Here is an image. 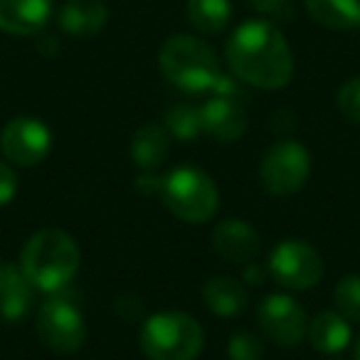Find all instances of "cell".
I'll return each instance as SVG.
<instances>
[{
	"label": "cell",
	"mask_w": 360,
	"mask_h": 360,
	"mask_svg": "<svg viewBox=\"0 0 360 360\" xmlns=\"http://www.w3.org/2000/svg\"><path fill=\"white\" fill-rule=\"evenodd\" d=\"M225 57L237 79L259 89H281L294 75L289 42L269 20L242 22L227 40Z\"/></svg>",
	"instance_id": "obj_1"
},
{
	"label": "cell",
	"mask_w": 360,
	"mask_h": 360,
	"mask_svg": "<svg viewBox=\"0 0 360 360\" xmlns=\"http://www.w3.org/2000/svg\"><path fill=\"white\" fill-rule=\"evenodd\" d=\"M79 247L65 230L47 227L25 242L20 255V269L32 284L45 294L65 289L79 271Z\"/></svg>",
	"instance_id": "obj_2"
},
{
	"label": "cell",
	"mask_w": 360,
	"mask_h": 360,
	"mask_svg": "<svg viewBox=\"0 0 360 360\" xmlns=\"http://www.w3.org/2000/svg\"><path fill=\"white\" fill-rule=\"evenodd\" d=\"M158 67L170 84L188 94L212 91L222 77L215 50L193 35L168 37L158 52Z\"/></svg>",
	"instance_id": "obj_3"
},
{
	"label": "cell",
	"mask_w": 360,
	"mask_h": 360,
	"mask_svg": "<svg viewBox=\"0 0 360 360\" xmlns=\"http://www.w3.org/2000/svg\"><path fill=\"white\" fill-rule=\"evenodd\" d=\"M202 328L191 314L160 311L143 323L139 335L148 360H195L202 350Z\"/></svg>",
	"instance_id": "obj_4"
},
{
	"label": "cell",
	"mask_w": 360,
	"mask_h": 360,
	"mask_svg": "<svg viewBox=\"0 0 360 360\" xmlns=\"http://www.w3.org/2000/svg\"><path fill=\"white\" fill-rule=\"evenodd\" d=\"M158 195L178 220L191 225L207 222L220 205V193L212 178L191 165L175 168L165 178H160Z\"/></svg>",
	"instance_id": "obj_5"
},
{
	"label": "cell",
	"mask_w": 360,
	"mask_h": 360,
	"mask_svg": "<svg viewBox=\"0 0 360 360\" xmlns=\"http://www.w3.org/2000/svg\"><path fill=\"white\" fill-rule=\"evenodd\" d=\"M311 155L299 141H279L264 153L259 165L262 186L271 195H294L306 186Z\"/></svg>",
	"instance_id": "obj_6"
},
{
	"label": "cell",
	"mask_w": 360,
	"mask_h": 360,
	"mask_svg": "<svg viewBox=\"0 0 360 360\" xmlns=\"http://www.w3.org/2000/svg\"><path fill=\"white\" fill-rule=\"evenodd\" d=\"M269 271L284 289L306 291L323 276V262L309 242L284 240L271 250Z\"/></svg>",
	"instance_id": "obj_7"
},
{
	"label": "cell",
	"mask_w": 360,
	"mask_h": 360,
	"mask_svg": "<svg viewBox=\"0 0 360 360\" xmlns=\"http://www.w3.org/2000/svg\"><path fill=\"white\" fill-rule=\"evenodd\" d=\"M37 333L50 350L70 355L79 350L86 338L84 316L72 301L47 299L37 311Z\"/></svg>",
	"instance_id": "obj_8"
},
{
	"label": "cell",
	"mask_w": 360,
	"mask_h": 360,
	"mask_svg": "<svg viewBox=\"0 0 360 360\" xmlns=\"http://www.w3.org/2000/svg\"><path fill=\"white\" fill-rule=\"evenodd\" d=\"M0 148L13 165L32 168L47 158L52 148V134L45 121L35 116H18L3 129Z\"/></svg>",
	"instance_id": "obj_9"
},
{
	"label": "cell",
	"mask_w": 360,
	"mask_h": 360,
	"mask_svg": "<svg viewBox=\"0 0 360 360\" xmlns=\"http://www.w3.org/2000/svg\"><path fill=\"white\" fill-rule=\"evenodd\" d=\"M259 326L276 345L294 348L309 333V321L299 304L286 294H271L259 306Z\"/></svg>",
	"instance_id": "obj_10"
},
{
	"label": "cell",
	"mask_w": 360,
	"mask_h": 360,
	"mask_svg": "<svg viewBox=\"0 0 360 360\" xmlns=\"http://www.w3.org/2000/svg\"><path fill=\"white\" fill-rule=\"evenodd\" d=\"M200 121L205 134H210L217 141H225V143L240 139L247 131L245 109L235 96L225 94H212V99H207L200 106Z\"/></svg>",
	"instance_id": "obj_11"
},
{
	"label": "cell",
	"mask_w": 360,
	"mask_h": 360,
	"mask_svg": "<svg viewBox=\"0 0 360 360\" xmlns=\"http://www.w3.org/2000/svg\"><path fill=\"white\" fill-rule=\"evenodd\" d=\"M52 18V0H0V32L37 35Z\"/></svg>",
	"instance_id": "obj_12"
},
{
	"label": "cell",
	"mask_w": 360,
	"mask_h": 360,
	"mask_svg": "<svg viewBox=\"0 0 360 360\" xmlns=\"http://www.w3.org/2000/svg\"><path fill=\"white\" fill-rule=\"evenodd\" d=\"M106 20H109V8L101 0H67L57 13L60 30L77 40L99 35Z\"/></svg>",
	"instance_id": "obj_13"
},
{
	"label": "cell",
	"mask_w": 360,
	"mask_h": 360,
	"mask_svg": "<svg viewBox=\"0 0 360 360\" xmlns=\"http://www.w3.org/2000/svg\"><path fill=\"white\" fill-rule=\"evenodd\" d=\"M212 247L227 262H250L259 252V235L245 220H225L212 230Z\"/></svg>",
	"instance_id": "obj_14"
},
{
	"label": "cell",
	"mask_w": 360,
	"mask_h": 360,
	"mask_svg": "<svg viewBox=\"0 0 360 360\" xmlns=\"http://www.w3.org/2000/svg\"><path fill=\"white\" fill-rule=\"evenodd\" d=\"M32 284L22 274L20 264H0V316L18 321L30 311Z\"/></svg>",
	"instance_id": "obj_15"
},
{
	"label": "cell",
	"mask_w": 360,
	"mask_h": 360,
	"mask_svg": "<svg viewBox=\"0 0 360 360\" xmlns=\"http://www.w3.org/2000/svg\"><path fill=\"white\" fill-rule=\"evenodd\" d=\"M170 150V134L165 126L146 124L134 134L131 141V158L139 168L153 170L168 158Z\"/></svg>",
	"instance_id": "obj_16"
},
{
	"label": "cell",
	"mask_w": 360,
	"mask_h": 360,
	"mask_svg": "<svg viewBox=\"0 0 360 360\" xmlns=\"http://www.w3.org/2000/svg\"><path fill=\"white\" fill-rule=\"evenodd\" d=\"M350 321H345L338 311H321L309 323V340L321 353H340L350 343Z\"/></svg>",
	"instance_id": "obj_17"
},
{
	"label": "cell",
	"mask_w": 360,
	"mask_h": 360,
	"mask_svg": "<svg viewBox=\"0 0 360 360\" xmlns=\"http://www.w3.org/2000/svg\"><path fill=\"white\" fill-rule=\"evenodd\" d=\"M304 6L328 30H353L360 25V0H304Z\"/></svg>",
	"instance_id": "obj_18"
},
{
	"label": "cell",
	"mask_w": 360,
	"mask_h": 360,
	"mask_svg": "<svg viewBox=\"0 0 360 360\" xmlns=\"http://www.w3.org/2000/svg\"><path fill=\"white\" fill-rule=\"evenodd\" d=\"M202 301L215 316H237L247 306V291L237 279L215 276L202 286Z\"/></svg>",
	"instance_id": "obj_19"
},
{
	"label": "cell",
	"mask_w": 360,
	"mask_h": 360,
	"mask_svg": "<svg viewBox=\"0 0 360 360\" xmlns=\"http://www.w3.org/2000/svg\"><path fill=\"white\" fill-rule=\"evenodd\" d=\"M188 22L202 35L222 32L232 20L230 0H188L186 6Z\"/></svg>",
	"instance_id": "obj_20"
},
{
	"label": "cell",
	"mask_w": 360,
	"mask_h": 360,
	"mask_svg": "<svg viewBox=\"0 0 360 360\" xmlns=\"http://www.w3.org/2000/svg\"><path fill=\"white\" fill-rule=\"evenodd\" d=\"M165 129L170 136L183 141H191L195 136L202 134V121H200V109L191 104H175L165 111Z\"/></svg>",
	"instance_id": "obj_21"
},
{
	"label": "cell",
	"mask_w": 360,
	"mask_h": 360,
	"mask_svg": "<svg viewBox=\"0 0 360 360\" xmlns=\"http://www.w3.org/2000/svg\"><path fill=\"white\" fill-rule=\"evenodd\" d=\"M333 306L345 321H360V276L348 274L338 281L333 291Z\"/></svg>",
	"instance_id": "obj_22"
},
{
	"label": "cell",
	"mask_w": 360,
	"mask_h": 360,
	"mask_svg": "<svg viewBox=\"0 0 360 360\" xmlns=\"http://www.w3.org/2000/svg\"><path fill=\"white\" fill-rule=\"evenodd\" d=\"M335 104H338V111L353 124H360V77L355 79H348L343 86L338 89V96H335Z\"/></svg>",
	"instance_id": "obj_23"
},
{
	"label": "cell",
	"mask_w": 360,
	"mask_h": 360,
	"mask_svg": "<svg viewBox=\"0 0 360 360\" xmlns=\"http://www.w3.org/2000/svg\"><path fill=\"white\" fill-rule=\"evenodd\" d=\"M262 345L252 333H235L230 340V360H259Z\"/></svg>",
	"instance_id": "obj_24"
},
{
	"label": "cell",
	"mask_w": 360,
	"mask_h": 360,
	"mask_svg": "<svg viewBox=\"0 0 360 360\" xmlns=\"http://www.w3.org/2000/svg\"><path fill=\"white\" fill-rule=\"evenodd\" d=\"M247 3L262 15L274 18V20H291V15H294L291 0H247Z\"/></svg>",
	"instance_id": "obj_25"
},
{
	"label": "cell",
	"mask_w": 360,
	"mask_h": 360,
	"mask_svg": "<svg viewBox=\"0 0 360 360\" xmlns=\"http://www.w3.org/2000/svg\"><path fill=\"white\" fill-rule=\"evenodd\" d=\"M15 193H18L15 170H13L8 163H3V160H0V207H6L8 202L15 198Z\"/></svg>",
	"instance_id": "obj_26"
},
{
	"label": "cell",
	"mask_w": 360,
	"mask_h": 360,
	"mask_svg": "<svg viewBox=\"0 0 360 360\" xmlns=\"http://www.w3.org/2000/svg\"><path fill=\"white\" fill-rule=\"evenodd\" d=\"M355 360H360V338H358V343H355Z\"/></svg>",
	"instance_id": "obj_27"
}]
</instances>
